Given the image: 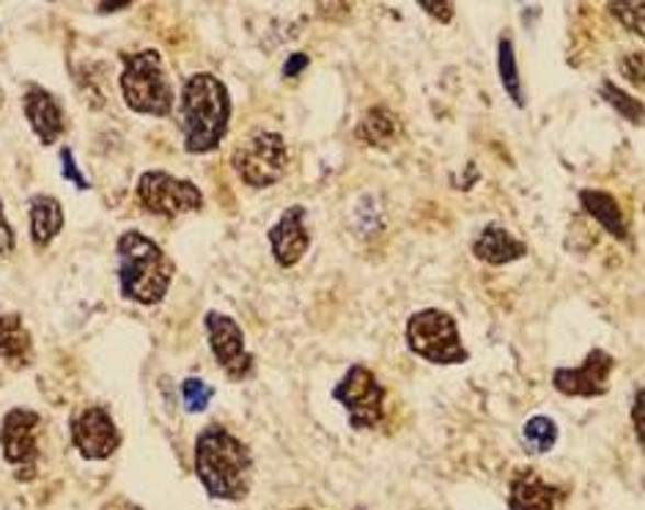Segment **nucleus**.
<instances>
[{"instance_id":"8","label":"nucleus","mask_w":645,"mask_h":510,"mask_svg":"<svg viewBox=\"0 0 645 510\" xmlns=\"http://www.w3.org/2000/svg\"><path fill=\"white\" fill-rule=\"evenodd\" d=\"M138 203L157 217H179V214L204 208V192L190 179H177L166 170H146L135 184Z\"/></svg>"},{"instance_id":"27","label":"nucleus","mask_w":645,"mask_h":510,"mask_svg":"<svg viewBox=\"0 0 645 510\" xmlns=\"http://www.w3.org/2000/svg\"><path fill=\"white\" fill-rule=\"evenodd\" d=\"M61 173H64V179L72 181V184L78 186V190H89V186H91L89 179H86V175L80 173L78 162H75V151L69 146L61 148Z\"/></svg>"},{"instance_id":"23","label":"nucleus","mask_w":645,"mask_h":510,"mask_svg":"<svg viewBox=\"0 0 645 510\" xmlns=\"http://www.w3.org/2000/svg\"><path fill=\"white\" fill-rule=\"evenodd\" d=\"M522 433H524V442L530 444L528 450H533V453H550L557 442L555 420H550V417L544 415L530 417V420L524 422Z\"/></svg>"},{"instance_id":"2","label":"nucleus","mask_w":645,"mask_h":510,"mask_svg":"<svg viewBox=\"0 0 645 510\" xmlns=\"http://www.w3.org/2000/svg\"><path fill=\"white\" fill-rule=\"evenodd\" d=\"M231 97L226 82L212 71H199L184 80L179 93V126L190 154L215 151L228 135Z\"/></svg>"},{"instance_id":"26","label":"nucleus","mask_w":645,"mask_h":510,"mask_svg":"<svg viewBox=\"0 0 645 510\" xmlns=\"http://www.w3.org/2000/svg\"><path fill=\"white\" fill-rule=\"evenodd\" d=\"M618 69H621V75L626 77L634 88L643 91V49H629L626 55H621V58H618Z\"/></svg>"},{"instance_id":"5","label":"nucleus","mask_w":645,"mask_h":510,"mask_svg":"<svg viewBox=\"0 0 645 510\" xmlns=\"http://www.w3.org/2000/svg\"><path fill=\"white\" fill-rule=\"evenodd\" d=\"M407 345L415 356L431 362V365H462L469 360L464 349L459 324L451 313L440 307H426L409 316L407 321Z\"/></svg>"},{"instance_id":"19","label":"nucleus","mask_w":645,"mask_h":510,"mask_svg":"<svg viewBox=\"0 0 645 510\" xmlns=\"http://www.w3.org/2000/svg\"><path fill=\"white\" fill-rule=\"evenodd\" d=\"M0 360L25 367L34 360V340L20 313L0 310Z\"/></svg>"},{"instance_id":"22","label":"nucleus","mask_w":645,"mask_h":510,"mask_svg":"<svg viewBox=\"0 0 645 510\" xmlns=\"http://www.w3.org/2000/svg\"><path fill=\"white\" fill-rule=\"evenodd\" d=\"M601 97H604V102L610 104V107H615L618 113L629 121V124H643V99L626 93L612 80L601 82Z\"/></svg>"},{"instance_id":"15","label":"nucleus","mask_w":645,"mask_h":510,"mask_svg":"<svg viewBox=\"0 0 645 510\" xmlns=\"http://www.w3.org/2000/svg\"><path fill=\"white\" fill-rule=\"evenodd\" d=\"M561 499V488L541 480L533 469H519L508 486V510H557Z\"/></svg>"},{"instance_id":"9","label":"nucleus","mask_w":645,"mask_h":510,"mask_svg":"<svg viewBox=\"0 0 645 510\" xmlns=\"http://www.w3.org/2000/svg\"><path fill=\"white\" fill-rule=\"evenodd\" d=\"M39 426L42 417L31 409L7 411L0 422V447L3 458L18 466L14 477L20 483H31L39 475Z\"/></svg>"},{"instance_id":"16","label":"nucleus","mask_w":645,"mask_h":510,"mask_svg":"<svg viewBox=\"0 0 645 510\" xmlns=\"http://www.w3.org/2000/svg\"><path fill=\"white\" fill-rule=\"evenodd\" d=\"M473 256L489 267H506L528 256V245L508 234L500 223H489L473 241Z\"/></svg>"},{"instance_id":"10","label":"nucleus","mask_w":645,"mask_h":510,"mask_svg":"<svg viewBox=\"0 0 645 510\" xmlns=\"http://www.w3.org/2000/svg\"><path fill=\"white\" fill-rule=\"evenodd\" d=\"M206 338L217 365L228 373L231 382H245L253 373V354L245 349V332L231 316L210 310L204 316Z\"/></svg>"},{"instance_id":"34","label":"nucleus","mask_w":645,"mask_h":510,"mask_svg":"<svg viewBox=\"0 0 645 510\" xmlns=\"http://www.w3.org/2000/svg\"><path fill=\"white\" fill-rule=\"evenodd\" d=\"M297 510H308V508H297Z\"/></svg>"},{"instance_id":"13","label":"nucleus","mask_w":645,"mask_h":510,"mask_svg":"<svg viewBox=\"0 0 645 510\" xmlns=\"http://www.w3.org/2000/svg\"><path fill=\"white\" fill-rule=\"evenodd\" d=\"M305 217H308V212H305L303 203H294V206L283 208L278 223L267 234L272 247V258H275V263L281 269L297 267L305 258V252L310 250V230Z\"/></svg>"},{"instance_id":"11","label":"nucleus","mask_w":645,"mask_h":510,"mask_svg":"<svg viewBox=\"0 0 645 510\" xmlns=\"http://www.w3.org/2000/svg\"><path fill=\"white\" fill-rule=\"evenodd\" d=\"M612 371H615V356L604 349H590L579 367H555L552 387L568 398H599L610 393Z\"/></svg>"},{"instance_id":"14","label":"nucleus","mask_w":645,"mask_h":510,"mask_svg":"<svg viewBox=\"0 0 645 510\" xmlns=\"http://www.w3.org/2000/svg\"><path fill=\"white\" fill-rule=\"evenodd\" d=\"M23 113L29 118L31 129L39 137L45 146H53L58 137L67 132V118H64V107L47 88L29 86L23 93Z\"/></svg>"},{"instance_id":"28","label":"nucleus","mask_w":645,"mask_h":510,"mask_svg":"<svg viewBox=\"0 0 645 510\" xmlns=\"http://www.w3.org/2000/svg\"><path fill=\"white\" fill-rule=\"evenodd\" d=\"M418 9H423L431 20L437 22H451L453 14H456V5L451 0H418Z\"/></svg>"},{"instance_id":"25","label":"nucleus","mask_w":645,"mask_h":510,"mask_svg":"<svg viewBox=\"0 0 645 510\" xmlns=\"http://www.w3.org/2000/svg\"><path fill=\"white\" fill-rule=\"evenodd\" d=\"M607 9H610V14L615 16V20L621 22L629 33H634V36H643L645 33L643 31L645 3H607Z\"/></svg>"},{"instance_id":"32","label":"nucleus","mask_w":645,"mask_h":510,"mask_svg":"<svg viewBox=\"0 0 645 510\" xmlns=\"http://www.w3.org/2000/svg\"><path fill=\"white\" fill-rule=\"evenodd\" d=\"M129 0H124V3H100V11L105 14V11H122V9H129Z\"/></svg>"},{"instance_id":"18","label":"nucleus","mask_w":645,"mask_h":510,"mask_svg":"<svg viewBox=\"0 0 645 510\" xmlns=\"http://www.w3.org/2000/svg\"><path fill=\"white\" fill-rule=\"evenodd\" d=\"M579 206H582L585 214L593 217L612 239H629V223L626 217H623V208L615 195H610V192L604 190H588V186H585V190H579Z\"/></svg>"},{"instance_id":"4","label":"nucleus","mask_w":645,"mask_h":510,"mask_svg":"<svg viewBox=\"0 0 645 510\" xmlns=\"http://www.w3.org/2000/svg\"><path fill=\"white\" fill-rule=\"evenodd\" d=\"M122 93L133 113L157 115V118H166V115L173 113L177 93H173L160 49L146 47L140 53L124 55Z\"/></svg>"},{"instance_id":"6","label":"nucleus","mask_w":645,"mask_h":510,"mask_svg":"<svg viewBox=\"0 0 645 510\" xmlns=\"http://www.w3.org/2000/svg\"><path fill=\"white\" fill-rule=\"evenodd\" d=\"M231 168L253 190L278 184L288 170V146L281 132L259 129L245 137L231 154Z\"/></svg>"},{"instance_id":"31","label":"nucleus","mask_w":645,"mask_h":510,"mask_svg":"<svg viewBox=\"0 0 645 510\" xmlns=\"http://www.w3.org/2000/svg\"><path fill=\"white\" fill-rule=\"evenodd\" d=\"M310 58L305 53H292L288 55V60L283 64V77H299L305 69H308Z\"/></svg>"},{"instance_id":"33","label":"nucleus","mask_w":645,"mask_h":510,"mask_svg":"<svg viewBox=\"0 0 645 510\" xmlns=\"http://www.w3.org/2000/svg\"><path fill=\"white\" fill-rule=\"evenodd\" d=\"M111 510H144L140 505H133V502H116Z\"/></svg>"},{"instance_id":"24","label":"nucleus","mask_w":645,"mask_h":510,"mask_svg":"<svg viewBox=\"0 0 645 510\" xmlns=\"http://www.w3.org/2000/svg\"><path fill=\"white\" fill-rule=\"evenodd\" d=\"M215 398V387L212 384H206L204 378H184L182 382V400H184V409L190 411V415H199V411H204L206 406H210V400Z\"/></svg>"},{"instance_id":"7","label":"nucleus","mask_w":645,"mask_h":510,"mask_svg":"<svg viewBox=\"0 0 645 510\" xmlns=\"http://www.w3.org/2000/svg\"><path fill=\"white\" fill-rule=\"evenodd\" d=\"M332 398L347 409L349 426L354 431H371L385 417V387L365 365L349 367L341 382L332 387Z\"/></svg>"},{"instance_id":"30","label":"nucleus","mask_w":645,"mask_h":510,"mask_svg":"<svg viewBox=\"0 0 645 510\" xmlns=\"http://www.w3.org/2000/svg\"><path fill=\"white\" fill-rule=\"evenodd\" d=\"M643 398H645V389L643 384L637 387V393H634V400H632V426H634V437H637L640 447H643L645 442V426H643Z\"/></svg>"},{"instance_id":"20","label":"nucleus","mask_w":645,"mask_h":510,"mask_svg":"<svg viewBox=\"0 0 645 510\" xmlns=\"http://www.w3.org/2000/svg\"><path fill=\"white\" fill-rule=\"evenodd\" d=\"M31 217V239L36 247H47L56 241V236L64 230V206L58 197L39 192L29 201Z\"/></svg>"},{"instance_id":"29","label":"nucleus","mask_w":645,"mask_h":510,"mask_svg":"<svg viewBox=\"0 0 645 510\" xmlns=\"http://www.w3.org/2000/svg\"><path fill=\"white\" fill-rule=\"evenodd\" d=\"M18 245V236H14L12 223L7 217V208H3V201H0V256H9Z\"/></svg>"},{"instance_id":"12","label":"nucleus","mask_w":645,"mask_h":510,"mask_svg":"<svg viewBox=\"0 0 645 510\" xmlns=\"http://www.w3.org/2000/svg\"><path fill=\"white\" fill-rule=\"evenodd\" d=\"M69 431H72V444L86 461L111 458L118 450V444H122L116 420L102 406H89V409L80 411Z\"/></svg>"},{"instance_id":"1","label":"nucleus","mask_w":645,"mask_h":510,"mask_svg":"<svg viewBox=\"0 0 645 510\" xmlns=\"http://www.w3.org/2000/svg\"><path fill=\"white\" fill-rule=\"evenodd\" d=\"M195 475L210 497L239 502L253 483V453L242 439L212 422L195 439Z\"/></svg>"},{"instance_id":"17","label":"nucleus","mask_w":645,"mask_h":510,"mask_svg":"<svg viewBox=\"0 0 645 510\" xmlns=\"http://www.w3.org/2000/svg\"><path fill=\"white\" fill-rule=\"evenodd\" d=\"M401 118H398V113H393L391 107H385V104L365 110L360 124L354 126V137H358L363 146L380 148V151L396 146V143L401 140Z\"/></svg>"},{"instance_id":"3","label":"nucleus","mask_w":645,"mask_h":510,"mask_svg":"<svg viewBox=\"0 0 645 510\" xmlns=\"http://www.w3.org/2000/svg\"><path fill=\"white\" fill-rule=\"evenodd\" d=\"M118 288L138 305H160L173 283L177 267L168 252L140 230H124L116 241Z\"/></svg>"},{"instance_id":"21","label":"nucleus","mask_w":645,"mask_h":510,"mask_svg":"<svg viewBox=\"0 0 645 510\" xmlns=\"http://www.w3.org/2000/svg\"><path fill=\"white\" fill-rule=\"evenodd\" d=\"M497 71H500L502 91L508 93V99H511L517 107H524V104H528V99H524L522 77H519L517 53H513L511 36H502L500 44H497Z\"/></svg>"}]
</instances>
